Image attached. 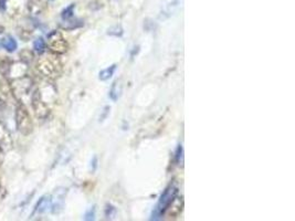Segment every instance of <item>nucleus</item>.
<instances>
[{
	"label": "nucleus",
	"mask_w": 295,
	"mask_h": 221,
	"mask_svg": "<svg viewBox=\"0 0 295 221\" xmlns=\"http://www.w3.org/2000/svg\"><path fill=\"white\" fill-rule=\"evenodd\" d=\"M47 47L53 54H63L68 51L69 46L66 39L59 31H53L48 36Z\"/></svg>",
	"instance_id": "39448f33"
},
{
	"label": "nucleus",
	"mask_w": 295,
	"mask_h": 221,
	"mask_svg": "<svg viewBox=\"0 0 295 221\" xmlns=\"http://www.w3.org/2000/svg\"><path fill=\"white\" fill-rule=\"evenodd\" d=\"M177 192L178 189L176 186L174 185H171L166 190H165L164 194L161 196V199H159L156 209H155V212L153 213V219H158L159 217H162L165 213H166L169 205L172 204L175 197H176Z\"/></svg>",
	"instance_id": "20e7f679"
},
{
	"label": "nucleus",
	"mask_w": 295,
	"mask_h": 221,
	"mask_svg": "<svg viewBox=\"0 0 295 221\" xmlns=\"http://www.w3.org/2000/svg\"><path fill=\"white\" fill-rule=\"evenodd\" d=\"M178 6H179V0H174V1H171L168 4H166L165 8L162 10L161 19H166L168 17H171L172 14L176 11Z\"/></svg>",
	"instance_id": "f8f14e48"
},
{
	"label": "nucleus",
	"mask_w": 295,
	"mask_h": 221,
	"mask_svg": "<svg viewBox=\"0 0 295 221\" xmlns=\"http://www.w3.org/2000/svg\"><path fill=\"white\" fill-rule=\"evenodd\" d=\"M123 32L124 31H123L122 27H119V26H115V27H112L107 30L108 36H113V37H122Z\"/></svg>",
	"instance_id": "6ab92c4d"
},
{
	"label": "nucleus",
	"mask_w": 295,
	"mask_h": 221,
	"mask_svg": "<svg viewBox=\"0 0 295 221\" xmlns=\"http://www.w3.org/2000/svg\"><path fill=\"white\" fill-rule=\"evenodd\" d=\"M33 48H34V51L40 53V54H42L44 51H46L47 43L42 38H39V39L36 40V41H34Z\"/></svg>",
	"instance_id": "a211bd4d"
},
{
	"label": "nucleus",
	"mask_w": 295,
	"mask_h": 221,
	"mask_svg": "<svg viewBox=\"0 0 295 221\" xmlns=\"http://www.w3.org/2000/svg\"><path fill=\"white\" fill-rule=\"evenodd\" d=\"M13 147L11 133L2 122H0V149L1 152H9Z\"/></svg>",
	"instance_id": "0eeeda50"
},
{
	"label": "nucleus",
	"mask_w": 295,
	"mask_h": 221,
	"mask_svg": "<svg viewBox=\"0 0 295 221\" xmlns=\"http://www.w3.org/2000/svg\"><path fill=\"white\" fill-rule=\"evenodd\" d=\"M184 150H183V146L182 145H179L178 146V149H177V155H176V159H177V163L181 165V163L183 164L184 163Z\"/></svg>",
	"instance_id": "4be33fe9"
},
{
	"label": "nucleus",
	"mask_w": 295,
	"mask_h": 221,
	"mask_svg": "<svg viewBox=\"0 0 295 221\" xmlns=\"http://www.w3.org/2000/svg\"><path fill=\"white\" fill-rule=\"evenodd\" d=\"M73 9H74V4H72V6L68 7L66 10H63V12H62V18H63L64 20L71 19L72 16H73Z\"/></svg>",
	"instance_id": "412c9836"
},
{
	"label": "nucleus",
	"mask_w": 295,
	"mask_h": 221,
	"mask_svg": "<svg viewBox=\"0 0 295 221\" xmlns=\"http://www.w3.org/2000/svg\"><path fill=\"white\" fill-rule=\"evenodd\" d=\"M18 34H19L20 39H22L23 41H28V40H29L30 38H31L32 32L30 31V30L26 29V28H19Z\"/></svg>",
	"instance_id": "aec40b11"
},
{
	"label": "nucleus",
	"mask_w": 295,
	"mask_h": 221,
	"mask_svg": "<svg viewBox=\"0 0 295 221\" xmlns=\"http://www.w3.org/2000/svg\"><path fill=\"white\" fill-rule=\"evenodd\" d=\"M96 217V208H90L86 214V220H93Z\"/></svg>",
	"instance_id": "5701e85b"
},
{
	"label": "nucleus",
	"mask_w": 295,
	"mask_h": 221,
	"mask_svg": "<svg viewBox=\"0 0 295 221\" xmlns=\"http://www.w3.org/2000/svg\"><path fill=\"white\" fill-rule=\"evenodd\" d=\"M123 91V84H122V80H116L113 84L112 88L109 90V98H111L112 101H117L119 97L122 95Z\"/></svg>",
	"instance_id": "9b49d317"
},
{
	"label": "nucleus",
	"mask_w": 295,
	"mask_h": 221,
	"mask_svg": "<svg viewBox=\"0 0 295 221\" xmlns=\"http://www.w3.org/2000/svg\"><path fill=\"white\" fill-rule=\"evenodd\" d=\"M16 125L17 129L24 136L30 135L33 130L32 118L22 102H18L16 108Z\"/></svg>",
	"instance_id": "f03ea898"
},
{
	"label": "nucleus",
	"mask_w": 295,
	"mask_h": 221,
	"mask_svg": "<svg viewBox=\"0 0 295 221\" xmlns=\"http://www.w3.org/2000/svg\"><path fill=\"white\" fill-rule=\"evenodd\" d=\"M51 206V198L49 196H44L41 199L39 200L36 208H34V213H39V214H43L46 213L48 208H50Z\"/></svg>",
	"instance_id": "ddd939ff"
},
{
	"label": "nucleus",
	"mask_w": 295,
	"mask_h": 221,
	"mask_svg": "<svg viewBox=\"0 0 295 221\" xmlns=\"http://www.w3.org/2000/svg\"><path fill=\"white\" fill-rule=\"evenodd\" d=\"M1 46L7 50L8 52H13L17 49V42L12 37L6 36L1 39Z\"/></svg>",
	"instance_id": "2eb2a0df"
},
{
	"label": "nucleus",
	"mask_w": 295,
	"mask_h": 221,
	"mask_svg": "<svg viewBox=\"0 0 295 221\" xmlns=\"http://www.w3.org/2000/svg\"><path fill=\"white\" fill-rule=\"evenodd\" d=\"M19 58H20V60H21V62L26 63L28 65L31 62H33L34 52L29 49H23L19 52Z\"/></svg>",
	"instance_id": "dca6fc26"
},
{
	"label": "nucleus",
	"mask_w": 295,
	"mask_h": 221,
	"mask_svg": "<svg viewBox=\"0 0 295 221\" xmlns=\"http://www.w3.org/2000/svg\"><path fill=\"white\" fill-rule=\"evenodd\" d=\"M0 93H1L4 98H13L11 87H10V81L6 78H2L0 80Z\"/></svg>",
	"instance_id": "4468645a"
},
{
	"label": "nucleus",
	"mask_w": 295,
	"mask_h": 221,
	"mask_svg": "<svg viewBox=\"0 0 295 221\" xmlns=\"http://www.w3.org/2000/svg\"><path fill=\"white\" fill-rule=\"evenodd\" d=\"M9 81L13 98L16 99L18 102H21L24 95H28L32 91L33 81L31 78L28 77V75H22V77L9 80Z\"/></svg>",
	"instance_id": "7ed1b4c3"
},
{
	"label": "nucleus",
	"mask_w": 295,
	"mask_h": 221,
	"mask_svg": "<svg viewBox=\"0 0 295 221\" xmlns=\"http://www.w3.org/2000/svg\"><path fill=\"white\" fill-rule=\"evenodd\" d=\"M13 61L8 57H2L0 59V73H1L2 78H6L9 80L10 70H11Z\"/></svg>",
	"instance_id": "9d476101"
},
{
	"label": "nucleus",
	"mask_w": 295,
	"mask_h": 221,
	"mask_svg": "<svg viewBox=\"0 0 295 221\" xmlns=\"http://www.w3.org/2000/svg\"><path fill=\"white\" fill-rule=\"evenodd\" d=\"M182 209H183V200L182 198H177L175 197V199L172 202V204L169 205V207L167 208V210H169L168 212V216L169 217H177V216H179V214L182 213ZM166 210V212H167Z\"/></svg>",
	"instance_id": "1a4fd4ad"
},
{
	"label": "nucleus",
	"mask_w": 295,
	"mask_h": 221,
	"mask_svg": "<svg viewBox=\"0 0 295 221\" xmlns=\"http://www.w3.org/2000/svg\"><path fill=\"white\" fill-rule=\"evenodd\" d=\"M108 112H109V107H106L104 109V112H103V115L101 117H99V120H104V118L107 116V114H108Z\"/></svg>",
	"instance_id": "b1692460"
},
{
	"label": "nucleus",
	"mask_w": 295,
	"mask_h": 221,
	"mask_svg": "<svg viewBox=\"0 0 295 221\" xmlns=\"http://www.w3.org/2000/svg\"><path fill=\"white\" fill-rule=\"evenodd\" d=\"M115 70H116V65H115V64L111 65L109 68L104 69L103 71H101L98 73V79L101 80V81H107V80H109L113 77Z\"/></svg>",
	"instance_id": "f3484780"
},
{
	"label": "nucleus",
	"mask_w": 295,
	"mask_h": 221,
	"mask_svg": "<svg viewBox=\"0 0 295 221\" xmlns=\"http://www.w3.org/2000/svg\"><path fill=\"white\" fill-rule=\"evenodd\" d=\"M92 164V163H91ZM93 168H92V170H96L97 169V167H98V158L97 157H94L93 158Z\"/></svg>",
	"instance_id": "393cba45"
},
{
	"label": "nucleus",
	"mask_w": 295,
	"mask_h": 221,
	"mask_svg": "<svg viewBox=\"0 0 295 221\" xmlns=\"http://www.w3.org/2000/svg\"><path fill=\"white\" fill-rule=\"evenodd\" d=\"M64 195H66V190L64 189H59L57 190L56 196H57V199H51V210L53 214H58L60 210L62 209L63 207V198H64Z\"/></svg>",
	"instance_id": "6e6552de"
},
{
	"label": "nucleus",
	"mask_w": 295,
	"mask_h": 221,
	"mask_svg": "<svg viewBox=\"0 0 295 221\" xmlns=\"http://www.w3.org/2000/svg\"><path fill=\"white\" fill-rule=\"evenodd\" d=\"M37 71L49 79H57L62 71V64L60 60L53 55H42L36 63Z\"/></svg>",
	"instance_id": "f257e3e1"
},
{
	"label": "nucleus",
	"mask_w": 295,
	"mask_h": 221,
	"mask_svg": "<svg viewBox=\"0 0 295 221\" xmlns=\"http://www.w3.org/2000/svg\"><path fill=\"white\" fill-rule=\"evenodd\" d=\"M31 107L37 118L44 119L48 117L50 109L48 108L47 103L42 100L41 92H40L39 90H34L31 94Z\"/></svg>",
	"instance_id": "423d86ee"
}]
</instances>
